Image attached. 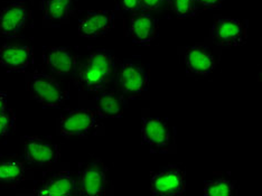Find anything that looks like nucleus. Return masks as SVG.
Wrapping results in <instances>:
<instances>
[{
  "label": "nucleus",
  "mask_w": 262,
  "mask_h": 196,
  "mask_svg": "<svg viewBox=\"0 0 262 196\" xmlns=\"http://www.w3.org/2000/svg\"><path fill=\"white\" fill-rule=\"evenodd\" d=\"M117 65L111 53L98 50L91 53L77 70V82L88 91L99 92L113 81Z\"/></svg>",
  "instance_id": "f257e3e1"
},
{
  "label": "nucleus",
  "mask_w": 262,
  "mask_h": 196,
  "mask_svg": "<svg viewBox=\"0 0 262 196\" xmlns=\"http://www.w3.org/2000/svg\"><path fill=\"white\" fill-rule=\"evenodd\" d=\"M28 90L32 98L46 108H62L69 99V93L52 76L40 72L31 75Z\"/></svg>",
  "instance_id": "f03ea898"
},
{
  "label": "nucleus",
  "mask_w": 262,
  "mask_h": 196,
  "mask_svg": "<svg viewBox=\"0 0 262 196\" xmlns=\"http://www.w3.org/2000/svg\"><path fill=\"white\" fill-rule=\"evenodd\" d=\"M99 116L95 111L81 108L62 115L58 121V133L65 138H84L95 134L100 128Z\"/></svg>",
  "instance_id": "7ed1b4c3"
},
{
  "label": "nucleus",
  "mask_w": 262,
  "mask_h": 196,
  "mask_svg": "<svg viewBox=\"0 0 262 196\" xmlns=\"http://www.w3.org/2000/svg\"><path fill=\"white\" fill-rule=\"evenodd\" d=\"M116 85L123 97L140 96L149 85V75L135 62H122L116 69Z\"/></svg>",
  "instance_id": "20e7f679"
},
{
  "label": "nucleus",
  "mask_w": 262,
  "mask_h": 196,
  "mask_svg": "<svg viewBox=\"0 0 262 196\" xmlns=\"http://www.w3.org/2000/svg\"><path fill=\"white\" fill-rule=\"evenodd\" d=\"M211 38L214 44L222 47H235L246 44L248 38L247 27L244 24L230 17H219L213 23Z\"/></svg>",
  "instance_id": "39448f33"
},
{
  "label": "nucleus",
  "mask_w": 262,
  "mask_h": 196,
  "mask_svg": "<svg viewBox=\"0 0 262 196\" xmlns=\"http://www.w3.org/2000/svg\"><path fill=\"white\" fill-rule=\"evenodd\" d=\"M152 195H182L185 192V176L177 166H168L155 174L150 181Z\"/></svg>",
  "instance_id": "423d86ee"
},
{
  "label": "nucleus",
  "mask_w": 262,
  "mask_h": 196,
  "mask_svg": "<svg viewBox=\"0 0 262 196\" xmlns=\"http://www.w3.org/2000/svg\"><path fill=\"white\" fill-rule=\"evenodd\" d=\"M115 25V15L110 10H92L79 20L80 36L84 38H97L109 33Z\"/></svg>",
  "instance_id": "0eeeda50"
},
{
  "label": "nucleus",
  "mask_w": 262,
  "mask_h": 196,
  "mask_svg": "<svg viewBox=\"0 0 262 196\" xmlns=\"http://www.w3.org/2000/svg\"><path fill=\"white\" fill-rule=\"evenodd\" d=\"M106 173L108 168L100 160H95L88 165L82 171L79 182V193L90 196L105 194L109 184Z\"/></svg>",
  "instance_id": "6e6552de"
},
{
  "label": "nucleus",
  "mask_w": 262,
  "mask_h": 196,
  "mask_svg": "<svg viewBox=\"0 0 262 196\" xmlns=\"http://www.w3.org/2000/svg\"><path fill=\"white\" fill-rule=\"evenodd\" d=\"M24 157L29 163L36 165H50L59 158L57 145L50 144L38 137L24 138Z\"/></svg>",
  "instance_id": "1a4fd4ad"
},
{
  "label": "nucleus",
  "mask_w": 262,
  "mask_h": 196,
  "mask_svg": "<svg viewBox=\"0 0 262 196\" xmlns=\"http://www.w3.org/2000/svg\"><path fill=\"white\" fill-rule=\"evenodd\" d=\"M33 61V49L28 45L4 44L0 47V65L10 72H24Z\"/></svg>",
  "instance_id": "9d476101"
},
{
  "label": "nucleus",
  "mask_w": 262,
  "mask_h": 196,
  "mask_svg": "<svg viewBox=\"0 0 262 196\" xmlns=\"http://www.w3.org/2000/svg\"><path fill=\"white\" fill-rule=\"evenodd\" d=\"M184 62L190 72L203 76L211 74L217 65L214 52L204 45L189 47L184 55Z\"/></svg>",
  "instance_id": "9b49d317"
},
{
  "label": "nucleus",
  "mask_w": 262,
  "mask_h": 196,
  "mask_svg": "<svg viewBox=\"0 0 262 196\" xmlns=\"http://www.w3.org/2000/svg\"><path fill=\"white\" fill-rule=\"evenodd\" d=\"M29 19V10L25 5L13 3L0 10V35L13 36L25 28Z\"/></svg>",
  "instance_id": "f8f14e48"
},
{
  "label": "nucleus",
  "mask_w": 262,
  "mask_h": 196,
  "mask_svg": "<svg viewBox=\"0 0 262 196\" xmlns=\"http://www.w3.org/2000/svg\"><path fill=\"white\" fill-rule=\"evenodd\" d=\"M43 58L47 67L56 75H69L73 72L77 57L65 47H44Z\"/></svg>",
  "instance_id": "ddd939ff"
},
{
  "label": "nucleus",
  "mask_w": 262,
  "mask_h": 196,
  "mask_svg": "<svg viewBox=\"0 0 262 196\" xmlns=\"http://www.w3.org/2000/svg\"><path fill=\"white\" fill-rule=\"evenodd\" d=\"M157 29L158 23L150 15L137 14L131 19L129 36L136 44H148L156 37Z\"/></svg>",
  "instance_id": "4468645a"
},
{
  "label": "nucleus",
  "mask_w": 262,
  "mask_h": 196,
  "mask_svg": "<svg viewBox=\"0 0 262 196\" xmlns=\"http://www.w3.org/2000/svg\"><path fill=\"white\" fill-rule=\"evenodd\" d=\"M142 139L151 147L165 148L170 141V129L168 124L159 118L146 119L141 129Z\"/></svg>",
  "instance_id": "2eb2a0df"
},
{
  "label": "nucleus",
  "mask_w": 262,
  "mask_h": 196,
  "mask_svg": "<svg viewBox=\"0 0 262 196\" xmlns=\"http://www.w3.org/2000/svg\"><path fill=\"white\" fill-rule=\"evenodd\" d=\"M79 191V183L70 173H58L52 176L43 186H41L37 195L39 196H70L74 195Z\"/></svg>",
  "instance_id": "dca6fc26"
},
{
  "label": "nucleus",
  "mask_w": 262,
  "mask_h": 196,
  "mask_svg": "<svg viewBox=\"0 0 262 196\" xmlns=\"http://www.w3.org/2000/svg\"><path fill=\"white\" fill-rule=\"evenodd\" d=\"M126 108V101L120 92L103 91L99 94L95 112L101 118H120Z\"/></svg>",
  "instance_id": "f3484780"
},
{
  "label": "nucleus",
  "mask_w": 262,
  "mask_h": 196,
  "mask_svg": "<svg viewBox=\"0 0 262 196\" xmlns=\"http://www.w3.org/2000/svg\"><path fill=\"white\" fill-rule=\"evenodd\" d=\"M72 7L73 0H45L44 20L49 24L68 21Z\"/></svg>",
  "instance_id": "a211bd4d"
},
{
  "label": "nucleus",
  "mask_w": 262,
  "mask_h": 196,
  "mask_svg": "<svg viewBox=\"0 0 262 196\" xmlns=\"http://www.w3.org/2000/svg\"><path fill=\"white\" fill-rule=\"evenodd\" d=\"M25 166L18 160L0 162V187L16 186L25 176Z\"/></svg>",
  "instance_id": "6ab92c4d"
},
{
  "label": "nucleus",
  "mask_w": 262,
  "mask_h": 196,
  "mask_svg": "<svg viewBox=\"0 0 262 196\" xmlns=\"http://www.w3.org/2000/svg\"><path fill=\"white\" fill-rule=\"evenodd\" d=\"M234 184L225 178H217L205 183L204 195L207 196H231L234 194Z\"/></svg>",
  "instance_id": "aec40b11"
},
{
  "label": "nucleus",
  "mask_w": 262,
  "mask_h": 196,
  "mask_svg": "<svg viewBox=\"0 0 262 196\" xmlns=\"http://www.w3.org/2000/svg\"><path fill=\"white\" fill-rule=\"evenodd\" d=\"M172 11L180 18H189L198 14V3L196 0H169Z\"/></svg>",
  "instance_id": "412c9836"
},
{
  "label": "nucleus",
  "mask_w": 262,
  "mask_h": 196,
  "mask_svg": "<svg viewBox=\"0 0 262 196\" xmlns=\"http://www.w3.org/2000/svg\"><path fill=\"white\" fill-rule=\"evenodd\" d=\"M16 124L15 112L7 108L5 111L0 112V139L6 136H9L14 132Z\"/></svg>",
  "instance_id": "4be33fe9"
},
{
  "label": "nucleus",
  "mask_w": 262,
  "mask_h": 196,
  "mask_svg": "<svg viewBox=\"0 0 262 196\" xmlns=\"http://www.w3.org/2000/svg\"><path fill=\"white\" fill-rule=\"evenodd\" d=\"M166 0H140L139 10L142 13H149V11L157 10L165 4Z\"/></svg>",
  "instance_id": "5701e85b"
},
{
  "label": "nucleus",
  "mask_w": 262,
  "mask_h": 196,
  "mask_svg": "<svg viewBox=\"0 0 262 196\" xmlns=\"http://www.w3.org/2000/svg\"><path fill=\"white\" fill-rule=\"evenodd\" d=\"M118 7L123 11H138L140 0H117Z\"/></svg>",
  "instance_id": "b1692460"
},
{
  "label": "nucleus",
  "mask_w": 262,
  "mask_h": 196,
  "mask_svg": "<svg viewBox=\"0 0 262 196\" xmlns=\"http://www.w3.org/2000/svg\"><path fill=\"white\" fill-rule=\"evenodd\" d=\"M198 5L203 6L205 8L216 9L220 8L223 4V0H196Z\"/></svg>",
  "instance_id": "393cba45"
},
{
  "label": "nucleus",
  "mask_w": 262,
  "mask_h": 196,
  "mask_svg": "<svg viewBox=\"0 0 262 196\" xmlns=\"http://www.w3.org/2000/svg\"><path fill=\"white\" fill-rule=\"evenodd\" d=\"M7 109V96L5 93L0 92V112Z\"/></svg>",
  "instance_id": "a878e982"
}]
</instances>
